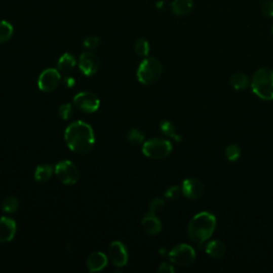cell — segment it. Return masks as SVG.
Listing matches in <instances>:
<instances>
[{"label": "cell", "instance_id": "1", "mask_svg": "<svg viewBox=\"0 0 273 273\" xmlns=\"http://www.w3.org/2000/svg\"><path fill=\"white\" fill-rule=\"evenodd\" d=\"M64 140L70 150L77 154H87L95 144L93 128L83 121H76L65 129Z\"/></svg>", "mask_w": 273, "mask_h": 273}, {"label": "cell", "instance_id": "10", "mask_svg": "<svg viewBox=\"0 0 273 273\" xmlns=\"http://www.w3.org/2000/svg\"><path fill=\"white\" fill-rule=\"evenodd\" d=\"M108 256L112 261V264L118 268H122L127 265L128 251L121 241L111 242L108 249Z\"/></svg>", "mask_w": 273, "mask_h": 273}, {"label": "cell", "instance_id": "26", "mask_svg": "<svg viewBox=\"0 0 273 273\" xmlns=\"http://www.w3.org/2000/svg\"><path fill=\"white\" fill-rule=\"evenodd\" d=\"M241 150L236 144H230L225 149V157L230 163H235L240 157Z\"/></svg>", "mask_w": 273, "mask_h": 273}, {"label": "cell", "instance_id": "16", "mask_svg": "<svg viewBox=\"0 0 273 273\" xmlns=\"http://www.w3.org/2000/svg\"><path fill=\"white\" fill-rule=\"evenodd\" d=\"M172 12L178 16L189 14L193 9V0H174L171 4Z\"/></svg>", "mask_w": 273, "mask_h": 273}, {"label": "cell", "instance_id": "9", "mask_svg": "<svg viewBox=\"0 0 273 273\" xmlns=\"http://www.w3.org/2000/svg\"><path fill=\"white\" fill-rule=\"evenodd\" d=\"M73 105L85 113H94L98 110L100 102L99 98L93 93L80 92L74 97Z\"/></svg>", "mask_w": 273, "mask_h": 273}, {"label": "cell", "instance_id": "8", "mask_svg": "<svg viewBox=\"0 0 273 273\" xmlns=\"http://www.w3.org/2000/svg\"><path fill=\"white\" fill-rule=\"evenodd\" d=\"M61 83V75H60L59 69L56 68H47L41 73L37 80V86L40 90L43 92L50 93L59 87Z\"/></svg>", "mask_w": 273, "mask_h": 273}, {"label": "cell", "instance_id": "33", "mask_svg": "<svg viewBox=\"0 0 273 273\" xmlns=\"http://www.w3.org/2000/svg\"><path fill=\"white\" fill-rule=\"evenodd\" d=\"M76 84V80L73 78V77H70V76H67L64 78V85L67 87V88H73Z\"/></svg>", "mask_w": 273, "mask_h": 273}, {"label": "cell", "instance_id": "18", "mask_svg": "<svg viewBox=\"0 0 273 273\" xmlns=\"http://www.w3.org/2000/svg\"><path fill=\"white\" fill-rule=\"evenodd\" d=\"M77 62L76 59L73 55L70 54H64L61 57H60L59 61H58V69L59 72L61 73H69L72 72V70L75 68Z\"/></svg>", "mask_w": 273, "mask_h": 273}, {"label": "cell", "instance_id": "21", "mask_svg": "<svg viewBox=\"0 0 273 273\" xmlns=\"http://www.w3.org/2000/svg\"><path fill=\"white\" fill-rule=\"evenodd\" d=\"M160 130L165 136L174 139L176 142H180L181 141V137L178 134H176L174 125L169 122V121H164V122L160 123Z\"/></svg>", "mask_w": 273, "mask_h": 273}, {"label": "cell", "instance_id": "2", "mask_svg": "<svg viewBox=\"0 0 273 273\" xmlns=\"http://www.w3.org/2000/svg\"><path fill=\"white\" fill-rule=\"evenodd\" d=\"M217 220L210 212H200L191 219L188 225V236L199 247L203 246L216 229Z\"/></svg>", "mask_w": 273, "mask_h": 273}, {"label": "cell", "instance_id": "31", "mask_svg": "<svg viewBox=\"0 0 273 273\" xmlns=\"http://www.w3.org/2000/svg\"><path fill=\"white\" fill-rule=\"evenodd\" d=\"M262 13L267 16L273 17V0H268L262 5Z\"/></svg>", "mask_w": 273, "mask_h": 273}, {"label": "cell", "instance_id": "15", "mask_svg": "<svg viewBox=\"0 0 273 273\" xmlns=\"http://www.w3.org/2000/svg\"><path fill=\"white\" fill-rule=\"evenodd\" d=\"M142 227L146 234L150 236H155L161 231L163 229V224H161L160 220L157 218L156 214H153V212H148L146 214L143 219H142Z\"/></svg>", "mask_w": 273, "mask_h": 273}, {"label": "cell", "instance_id": "6", "mask_svg": "<svg viewBox=\"0 0 273 273\" xmlns=\"http://www.w3.org/2000/svg\"><path fill=\"white\" fill-rule=\"evenodd\" d=\"M169 258L172 264L180 267H187L194 262L196 251L188 245H177L169 252Z\"/></svg>", "mask_w": 273, "mask_h": 273}, {"label": "cell", "instance_id": "12", "mask_svg": "<svg viewBox=\"0 0 273 273\" xmlns=\"http://www.w3.org/2000/svg\"><path fill=\"white\" fill-rule=\"evenodd\" d=\"M183 196L189 200H199L204 194V186L197 178H187L181 185Z\"/></svg>", "mask_w": 273, "mask_h": 273}, {"label": "cell", "instance_id": "17", "mask_svg": "<svg viewBox=\"0 0 273 273\" xmlns=\"http://www.w3.org/2000/svg\"><path fill=\"white\" fill-rule=\"evenodd\" d=\"M205 251L207 254L212 258H220L225 254V245L220 240H212L206 245Z\"/></svg>", "mask_w": 273, "mask_h": 273}, {"label": "cell", "instance_id": "24", "mask_svg": "<svg viewBox=\"0 0 273 273\" xmlns=\"http://www.w3.org/2000/svg\"><path fill=\"white\" fill-rule=\"evenodd\" d=\"M149 44L145 38H138L135 43V52L139 57H147L149 54Z\"/></svg>", "mask_w": 273, "mask_h": 273}, {"label": "cell", "instance_id": "3", "mask_svg": "<svg viewBox=\"0 0 273 273\" xmlns=\"http://www.w3.org/2000/svg\"><path fill=\"white\" fill-rule=\"evenodd\" d=\"M251 88L256 96L264 100L273 99V70L259 68L251 79Z\"/></svg>", "mask_w": 273, "mask_h": 273}, {"label": "cell", "instance_id": "35", "mask_svg": "<svg viewBox=\"0 0 273 273\" xmlns=\"http://www.w3.org/2000/svg\"><path fill=\"white\" fill-rule=\"evenodd\" d=\"M272 32H273V26H272Z\"/></svg>", "mask_w": 273, "mask_h": 273}, {"label": "cell", "instance_id": "20", "mask_svg": "<svg viewBox=\"0 0 273 273\" xmlns=\"http://www.w3.org/2000/svg\"><path fill=\"white\" fill-rule=\"evenodd\" d=\"M230 86L237 91L246 90L250 86V80L244 73H235L230 77Z\"/></svg>", "mask_w": 273, "mask_h": 273}, {"label": "cell", "instance_id": "34", "mask_svg": "<svg viewBox=\"0 0 273 273\" xmlns=\"http://www.w3.org/2000/svg\"><path fill=\"white\" fill-rule=\"evenodd\" d=\"M161 7H164V3L163 2H160L159 4H157V8H161Z\"/></svg>", "mask_w": 273, "mask_h": 273}, {"label": "cell", "instance_id": "32", "mask_svg": "<svg viewBox=\"0 0 273 273\" xmlns=\"http://www.w3.org/2000/svg\"><path fill=\"white\" fill-rule=\"evenodd\" d=\"M157 271L159 273H173L174 272V268L172 265L168 264V262H163V264H161L159 266V268L157 269Z\"/></svg>", "mask_w": 273, "mask_h": 273}, {"label": "cell", "instance_id": "25", "mask_svg": "<svg viewBox=\"0 0 273 273\" xmlns=\"http://www.w3.org/2000/svg\"><path fill=\"white\" fill-rule=\"evenodd\" d=\"M127 140L129 141L130 143L136 144V145L142 144L143 141H144V135H143L142 131H140L137 128L131 129L127 135Z\"/></svg>", "mask_w": 273, "mask_h": 273}, {"label": "cell", "instance_id": "14", "mask_svg": "<svg viewBox=\"0 0 273 273\" xmlns=\"http://www.w3.org/2000/svg\"><path fill=\"white\" fill-rule=\"evenodd\" d=\"M108 265V257L103 252H94L87 259V267L91 272H99Z\"/></svg>", "mask_w": 273, "mask_h": 273}, {"label": "cell", "instance_id": "5", "mask_svg": "<svg viewBox=\"0 0 273 273\" xmlns=\"http://www.w3.org/2000/svg\"><path fill=\"white\" fill-rule=\"evenodd\" d=\"M143 154L150 159H165L172 151V144L166 139H150L144 142L142 147Z\"/></svg>", "mask_w": 273, "mask_h": 273}, {"label": "cell", "instance_id": "27", "mask_svg": "<svg viewBox=\"0 0 273 273\" xmlns=\"http://www.w3.org/2000/svg\"><path fill=\"white\" fill-rule=\"evenodd\" d=\"M73 105L72 104H63L59 107V110H58V113H59V116L61 118L62 120L66 121V120H69L70 118L73 116Z\"/></svg>", "mask_w": 273, "mask_h": 273}, {"label": "cell", "instance_id": "4", "mask_svg": "<svg viewBox=\"0 0 273 273\" xmlns=\"http://www.w3.org/2000/svg\"><path fill=\"white\" fill-rule=\"evenodd\" d=\"M161 74H163V65L159 62V60L150 57L145 58L140 63L137 70L138 80L145 86H151L157 83Z\"/></svg>", "mask_w": 273, "mask_h": 273}, {"label": "cell", "instance_id": "22", "mask_svg": "<svg viewBox=\"0 0 273 273\" xmlns=\"http://www.w3.org/2000/svg\"><path fill=\"white\" fill-rule=\"evenodd\" d=\"M14 33L13 26L7 21H0V43L8 42Z\"/></svg>", "mask_w": 273, "mask_h": 273}, {"label": "cell", "instance_id": "23", "mask_svg": "<svg viewBox=\"0 0 273 273\" xmlns=\"http://www.w3.org/2000/svg\"><path fill=\"white\" fill-rule=\"evenodd\" d=\"M19 202L15 197H8L3 201L2 209L7 214H14L18 210Z\"/></svg>", "mask_w": 273, "mask_h": 273}, {"label": "cell", "instance_id": "30", "mask_svg": "<svg viewBox=\"0 0 273 273\" xmlns=\"http://www.w3.org/2000/svg\"><path fill=\"white\" fill-rule=\"evenodd\" d=\"M99 44V38L95 35H90L88 37L85 38L84 41V46L85 48L89 49V50H93L95 49Z\"/></svg>", "mask_w": 273, "mask_h": 273}, {"label": "cell", "instance_id": "29", "mask_svg": "<svg viewBox=\"0 0 273 273\" xmlns=\"http://www.w3.org/2000/svg\"><path fill=\"white\" fill-rule=\"evenodd\" d=\"M165 204H166L165 200L160 199V198L154 199L153 201L150 202V204H149L150 212H153V214H157V212H160L161 210L165 208Z\"/></svg>", "mask_w": 273, "mask_h": 273}, {"label": "cell", "instance_id": "13", "mask_svg": "<svg viewBox=\"0 0 273 273\" xmlns=\"http://www.w3.org/2000/svg\"><path fill=\"white\" fill-rule=\"evenodd\" d=\"M16 234V223L15 221L9 217L0 218V242L12 241Z\"/></svg>", "mask_w": 273, "mask_h": 273}, {"label": "cell", "instance_id": "11", "mask_svg": "<svg viewBox=\"0 0 273 273\" xmlns=\"http://www.w3.org/2000/svg\"><path fill=\"white\" fill-rule=\"evenodd\" d=\"M79 68L86 76L94 75L99 67V60L97 56L91 52H86L79 57Z\"/></svg>", "mask_w": 273, "mask_h": 273}, {"label": "cell", "instance_id": "7", "mask_svg": "<svg viewBox=\"0 0 273 273\" xmlns=\"http://www.w3.org/2000/svg\"><path fill=\"white\" fill-rule=\"evenodd\" d=\"M54 170L58 179L65 185L76 184L80 176L77 167L69 160L60 161Z\"/></svg>", "mask_w": 273, "mask_h": 273}, {"label": "cell", "instance_id": "28", "mask_svg": "<svg viewBox=\"0 0 273 273\" xmlns=\"http://www.w3.org/2000/svg\"><path fill=\"white\" fill-rule=\"evenodd\" d=\"M181 194H183V191H181V187L179 186H172L165 192V197L172 201L177 200Z\"/></svg>", "mask_w": 273, "mask_h": 273}, {"label": "cell", "instance_id": "19", "mask_svg": "<svg viewBox=\"0 0 273 273\" xmlns=\"http://www.w3.org/2000/svg\"><path fill=\"white\" fill-rule=\"evenodd\" d=\"M54 172L55 170L48 165L38 166L34 172V178L37 183H46L52 178Z\"/></svg>", "mask_w": 273, "mask_h": 273}]
</instances>
